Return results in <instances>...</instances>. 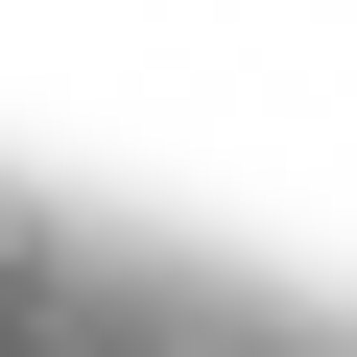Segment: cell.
<instances>
[{"mask_svg": "<svg viewBox=\"0 0 357 357\" xmlns=\"http://www.w3.org/2000/svg\"><path fill=\"white\" fill-rule=\"evenodd\" d=\"M0 286H24V191H0Z\"/></svg>", "mask_w": 357, "mask_h": 357, "instance_id": "cell-1", "label": "cell"}]
</instances>
